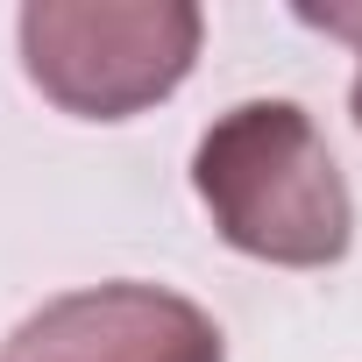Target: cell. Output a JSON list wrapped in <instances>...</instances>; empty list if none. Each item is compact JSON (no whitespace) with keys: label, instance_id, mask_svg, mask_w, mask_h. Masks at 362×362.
<instances>
[{"label":"cell","instance_id":"7a4b0ae2","mask_svg":"<svg viewBox=\"0 0 362 362\" xmlns=\"http://www.w3.org/2000/svg\"><path fill=\"white\" fill-rule=\"evenodd\" d=\"M22 71L78 121H128L177 93L206 15L192 0H36L15 22Z\"/></svg>","mask_w":362,"mask_h":362},{"label":"cell","instance_id":"277c9868","mask_svg":"<svg viewBox=\"0 0 362 362\" xmlns=\"http://www.w3.org/2000/svg\"><path fill=\"white\" fill-rule=\"evenodd\" d=\"M305 22H320V29L348 36V43H355V57H362V8H327V15H305ZM355 128H362V64H355Z\"/></svg>","mask_w":362,"mask_h":362},{"label":"cell","instance_id":"6da1fadb","mask_svg":"<svg viewBox=\"0 0 362 362\" xmlns=\"http://www.w3.org/2000/svg\"><path fill=\"white\" fill-rule=\"evenodd\" d=\"M192 192L214 214L221 242L284 263V270H327L348 256V185L327 135L291 100H242L228 107L199 149H192Z\"/></svg>","mask_w":362,"mask_h":362},{"label":"cell","instance_id":"3957f363","mask_svg":"<svg viewBox=\"0 0 362 362\" xmlns=\"http://www.w3.org/2000/svg\"><path fill=\"white\" fill-rule=\"evenodd\" d=\"M0 362H228V341L163 284H93L29 313Z\"/></svg>","mask_w":362,"mask_h":362}]
</instances>
